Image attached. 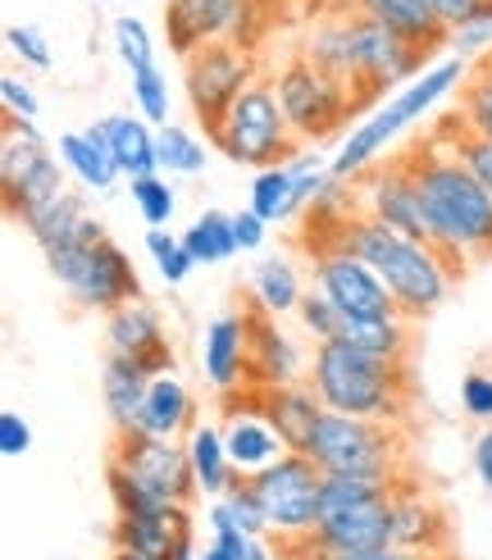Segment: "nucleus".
<instances>
[{"label": "nucleus", "mask_w": 492, "mask_h": 560, "mask_svg": "<svg viewBox=\"0 0 492 560\" xmlns=\"http://www.w3.org/2000/svg\"><path fill=\"white\" fill-rule=\"evenodd\" d=\"M406 164L415 170L424 210L433 223V246L456 265V273H465V265H475V260H488L492 256V191L433 132L406 151Z\"/></svg>", "instance_id": "f257e3e1"}, {"label": "nucleus", "mask_w": 492, "mask_h": 560, "mask_svg": "<svg viewBox=\"0 0 492 560\" xmlns=\"http://www.w3.org/2000/svg\"><path fill=\"white\" fill-rule=\"evenodd\" d=\"M342 250H351L355 260H365L383 283H388L397 311L415 324V319H429L437 305L452 296V283H456V265L443 256L437 246L429 242H410L401 233H393L388 223H378L374 214H361L351 219V229L342 233L338 242Z\"/></svg>", "instance_id": "f03ea898"}, {"label": "nucleus", "mask_w": 492, "mask_h": 560, "mask_svg": "<svg viewBox=\"0 0 492 560\" xmlns=\"http://www.w3.org/2000/svg\"><path fill=\"white\" fill-rule=\"evenodd\" d=\"M306 383L333 415H361L378 424H401L410 415V365H393L351 342H319Z\"/></svg>", "instance_id": "7ed1b4c3"}, {"label": "nucleus", "mask_w": 492, "mask_h": 560, "mask_svg": "<svg viewBox=\"0 0 492 560\" xmlns=\"http://www.w3.org/2000/svg\"><path fill=\"white\" fill-rule=\"evenodd\" d=\"M46 256V269L55 273V283H60L78 305H87V311H101V315H115L119 305L128 301H142V278H137L128 250L105 233L101 219H82L78 229L42 250Z\"/></svg>", "instance_id": "20e7f679"}, {"label": "nucleus", "mask_w": 492, "mask_h": 560, "mask_svg": "<svg viewBox=\"0 0 492 560\" xmlns=\"http://www.w3.org/2000/svg\"><path fill=\"white\" fill-rule=\"evenodd\" d=\"M210 147L233 160V164H246V170H273V164H288L301 142H296V132L283 115V105H279V92H273V82L260 78L251 82L224 119H219L210 132Z\"/></svg>", "instance_id": "39448f33"}, {"label": "nucleus", "mask_w": 492, "mask_h": 560, "mask_svg": "<svg viewBox=\"0 0 492 560\" xmlns=\"http://www.w3.org/2000/svg\"><path fill=\"white\" fill-rule=\"evenodd\" d=\"M324 474H355V479H401L406 438L397 424H378L361 415H333L324 410L311 442L301 446Z\"/></svg>", "instance_id": "423d86ee"}, {"label": "nucleus", "mask_w": 492, "mask_h": 560, "mask_svg": "<svg viewBox=\"0 0 492 560\" xmlns=\"http://www.w3.org/2000/svg\"><path fill=\"white\" fill-rule=\"evenodd\" d=\"M269 82H273V92H279V105H283V115H288L301 147H319L328 137H338L365 109L347 82L315 69L301 50L292 60H283Z\"/></svg>", "instance_id": "0eeeda50"}, {"label": "nucleus", "mask_w": 492, "mask_h": 560, "mask_svg": "<svg viewBox=\"0 0 492 560\" xmlns=\"http://www.w3.org/2000/svg\"><path fill=\"white\" fill-rule=\"evenodd\" d=\"M0 191H5L10 219H23L42 201L65 191V164L46 147L37 124L5 119V147H0Z\"/></svg>", "instance_id": "6e6552de"}, {"label": "nucleus", "mask_w": 492, "mask_h": 560, "mask_svg": "<svg viewBox=\"0 0 492 560\" xmlns=\"http://www.w3.org/2000/svg\"><path fill=\"white\" fill-rule=\"evenodd\" d=\"M256 488H260V501L269 511L273 534H279L283 542L311 538L319 528V515H324V469L311 456L288 452L279 465H269L265 474H256Z\"/></svg>", "instance_id": "1a4fd4ad"}, {"label": "nucleus", "mask_w": 492, "mask_h": 560, "mask_svg": "<svg viewBox=\"0 0 492 560\" xmlns=\"http://www.w3.org/2000/svg\"><path fill=\"white\" fill-rule=\"evenodd\" d=\"M311 278H315V292H324V296L347 315V324L406 319V315L397 311L388 283H383V278H378L365 260H355L351 250H342V246L311 250Z\"/></svg>", "instance_id": "9d476101"}, {"label": "nucleus", "mask_w": 492, "mask_h": 560, "mask_svg": "<svg viewBox=\"0 0 492 560\" xmlns=\"http://www.w3.org/2000/svg\"><path fill=\"white\" fill-rule=\"evenodd\" d=\"M260 82L256 73V55L242 50L237 42H210L201 46L191 60H183V88L187 101L197 109V119L206 124V132L233 109V101Z\"/></svg>", "instance_id": "9b49d317"}, {"label": "nucleus", "mask_w": 492, "mask_h": 560, "mask_svg": "<svg viewBox=\"0 0 492 560\" xmlns=\"http://www.w3.org/2000/svg\"><path fill=\"white\" fill-rule=\"evenodd\" d=\"M351 23H355V88L351 92H355L361 105L378 101L383 92H393V88L401 92L406 82H415L429 69L424 50H415L397 33H388L383 23L365 19L361 10L351 14Z\"/></svg>", "instance_id": "f8f14e48"}, {"label": "nucleus", "mask_w": 492, "mask_h": 560, "mask_svg": "<svg viewBox=\"0 0 492 560\" xmlns=\"http://www.w3.org/2000/svg\"><path fill=\"white\" fill-rule=\"evenodd\" d=\"M361 201H365V214H374L378 223H388L393 233L433 246V223H429V210H424L415 170L406 164V155L383 160L378 170H370V174L361 178Z\"/></svg>", "instance_id": "ddd939ff"}, {"label": "nucleus", "mask_w": 492, "mask_h": 560, "mask_svg": "<svg viewBox=\"0 0 492 560\" xmlns=\"http://www.w3.org/2000/svg\"><path fill=\"white\" fill-rule=\"evenodd\" d=\"M109 465L151 483L164 497H174L178 506H191V497H201L183 442L151 438V433H115V456H109Z\"/></svg>", "instance_id": "4468645a"}, {"label": "nucleus", "mask_w": 492, "mask_h": 560, "mask_svg": "<svg viewBox=\"0 0 492 560\" xmlns=\"http://www.w3.org/2000/svg\"><path fill=\"white\" fill-rule=\"evenodd\" d=\"M105 347L109 355L132 360L151 378L174 374V342L164 332V315L147 301H128L115 315H105Z\"/></svg>", "instance_id": "2eb2a0df"}, {"label": "nucleus", "mask_w": 492, "mask_h": 560, "mask_svg": "<svg viewBox=\"0 0 492 560\" xmlns=\"http://www.w3.org/2000/svg\"><path fill=\"white\" fill-rule=\"evenodd\" d=\"M296 542L311 551V560L393 547V497L365 501V506H351V511H338V515H324L315 534L296 538Z\"/></svg>", "instance_id": "dca6fc26"}, {"label": "nucleus", "mask_w": 492, "mask_h": 560, "mask_svg": "<svg viewBox=\"0 0 492 560\" xmlns=\"http://www.w3.org/2000/svg\"><path fill=\"white\" fill-rule=\"evenodd\" d=\"M246 328H251V383L246 387H292L311 378V355L301 347L296 332H288L273 315L265 311H246Z\"/></svg>", "instance_id": "f3484780"}, {"label": "nucleus", "mask_w": 492, "mask_h": 560, "mask_svg": "<svg viewBox=\"0 0 492 560\" xmlns=\"http://www.w3.org/2000/svg\"><path fill=\"white\" fill-rule=\"evenodd\" d=\"M246 0H169L164 5V42L178 60H191L210 42H233Z\"/></svg>", "instance_id": "a211bd4d"}, {"label": "nucleus", "mask_w": 492, "mask_h": 560, "mask_svg": "<svg viewBox=\"0 0 492 560\" xmlns=\"http://www.w3.org/2000/svg\"><path fill=\"white\" fill-rule=\"evenodd\" d=\"M201 370L206 383L219 397H233L251 383V328H246V311L242 315H219L206 324L201 338Z\"/></svg>", "instance_id": "6ab92c4d"}, {"label": "nucleus", "mask_w": 492, "mask_h": 560, "mask_svg": "<svg viewBox=\"0 0 492 560\" xmlns=\"http://www.w3.org/2000/svg\"><path fill=\"white\" fill-rule=\"evenodd\" d=\"M452 528H447V515L437 511V501L429 492H415L397 479V492H393V547L401 551H424V556H437L447 547Z\"/></svg>", "instance_id": "aec40b11"}, {"label": "nucleus", "mask_w": 492, "mask_h": 560, "mask_svg": "<svg viewBox=\"0 0 492 560\" xmlns=\"http://www.w3.org/2000/svg\"><path fill=\"white\" fill-rule=\"evenodd\" d=\"M351 10H361L365 19L383 23L388 33L406 37L410 46L424 50V55L447 50V42H452V27L433 14L429 0H351Z\"/></svg>", "instance_id": "412c9836"}, {"label": "nucleus", "mask_w": 492, "mask_h": 560, "mask_svg": "<svg viewBox=\"0 0 492 560\" xmlns=\"http://www.w3.org/2000/svg\"><path fill=\"white\" fill-rule=\"evenodd\" d=\"M60 164H65V174L78 178L82 191H101V196L115 191V183L124 178L101 124H87L78 132H60Z\"/></svg>", "instance_id": "4be33fe9"}, {"label": "nucleus", "mask_w": 492, "mask_h": 560, "mask_svg": "<svg viewBox=\"0 0 492 560\" xmlns=\"http://www.w3.org/2000/svg\"><path fill=\"white\" fill-rule=\"evenodd\" d=\"M224 442L237 479H256L269 465H279L288 456V442L279 438V429L269 424L265 415H242V410H224Z\"/></svg>", "instance_id": "5701e85b"}, {"label": "nucleus", "mask_w": 492, "mask_h": 560, "mask_svg": "<svg viewBox=\"0 0 492 560\" xmlns=\"http://www.w3.org/2000/svg\"><path fill=\"white\" fill-rule=\"evenodd\" d=\"M191 429H197V401L178 374H164V378H151V392H147V406H142V424L137 433H151V438H169V442H183Z\"/></svg>", "instance_id": "b1692460"}, {"label": "nucleus", "mask_w": 492, "mask_h": 560, "mask_svg": "<svg viewBox=\"0 0 492 560\" xmlns=\"http://www.w3.org/2000/svg\"><path fill=\"white\" fill-rule=\"evenodd\" d=\"M265 419L279 438L288 442V452H301V446L311 442L315 424L324 419V401L311 383H292V387H269L265 392Z\"/></svg>", "instance_id": "393cba45"}, {"label": "nucleus", "mask_w": 492, "mask_h": 560, "mask_svg": "<svg viewBox=\"0 0 492 560\" xmlns=\"http://www.w3.org/2000/svg\"><path fill=\"white\" fill-rule=\"evenodd\" d=\"M355 10H342V14H324L315 27L306 46H301V55L324 69L328 78L347 82V88H355V23H351Z\"/></svg>", "instance_id": "a878e982"}, {"label": "nucleus", "mask_w": 492, "mask_h": 560, "mask_svg": "<svg viewBox=\"0 0 492 560\" xmlns=\"http://www.w3.org/2000/svg\"><path fill=\"white\" fill-rule=\"evenodd\" d=\"M147 392H151V374H142L124 355H105L101 397H105V415H109V424H115V433H137Z\"/></svg>", "instance_id": "bb28decb"}, {"label": "nucleus", "mask_w": 492, "mask_h": 560, "mask_svg": "<svg viewBox=\"0 0 492 560\" xmlns=\"http://www.w3.org/2000/svg\"><path fill=\"white\" fill-rule=\"evenodd\" d=\"M101 128H105L109 151H115L128 183L147 178V174H160V147H155L160 128L155 124H147L142 115H109V119H101Z\"/></svg>", "instance_id": "cd10ccee"}, {"label": "nucleus", "mask_w": 492, "mask_h": 560, "mask_svg": "<svg viewBox=\"0 0 492 560\" xmlns=\"http://www.w3.org/2000/svg\"><path fill=\"white\" fill-rule=\"evenodd\" d=\"M187 446V460H191V474H197V492L219 501L233 483H237V469H233V456H229V442H224V429L214 424H201L183 438Z\"/></svg>", "instance_id": "c85d7f7f"}, {"label": "nucleus", "mask_w": 492, "mask_h": 560, "mask_svg": "<svg viewBox=\"0 0 492 560\" xmlns=\"http://www.w3.org/2000/svg\"><path fill=\"white\" fill-rule=\"evenodd\" d=\"M306 301V283L288 256H265L256 269H251V305L273 319L283 315H296V305Z\"/></svg>", "instance_id": "c756f323"}, {"label": "nucleus", "mask_w": 492, "mask_h": 560, "mask_svg": "<svg viewBox=\"0 0 492 560\" xmlns=\"http://www.w3.org/2000/svg\"><path fill=\"white\" fill-rule=\"evenodd\" d=\"M191 528V515L187 506L169 520H155V515H119L115 520V551H132V556H151V560H164L169 547L178 542V534Z\"/></svg>", "instance_id": "7c9ffc66"}, {"label": "nucleus", "mask_w": 492, "mask_h": 560, "mask_svg": "<svg viewBox=\"0 0 492 560\" xmlns=\"http://www.w3.org/2000/svg\"><path fill=\"white\" fill-rule=\"evenodd\" d=\"M82 219H87V201H82L73 187H65L60 196H50V201H42L37 210H27L19 223H23V233L46 250V246H55V242H65Z\"/></svg>", "instance_id": "2f4dec72"}, {"label": "nucleus", "mask_w": 492, "mask_h": 560, "mask_svg": "<svg viewBox=\"0 0 492 560\" xmlns=\"http://www.w3.org/2000/svg\"><path fill=\"white\" fill-rule=\"evenodd\" d=\"M251 206L265 223H283L292 214H301V183H296V170L292 164H273V170H260L256 183H251Z\"/></svg>", "instance_id": "473e14b6"}, {"label": "nucleus", "mask_w": 492, "mask_h": 560, "mask_svg": "<svg viewBox=\"0 0 492 560\" xmlns=\"http://www.w3.org/2000/svg\"><path fill=\"white\" fill-rule=\"evenodd\" d=\"M183 246L191 250V260L201 265H224L237 256V233H233V214L224 210H201L197 219L187 223V233H183Z\"/></svg>", "instance_id": "72a5a7b5"}, {"label": "nucleus", "mask_w": 492, "mask_h": 560, "mask_svg": "<svg viewBox=\"0 0 492 560\" xmlns=\"http://www.w3.org/2000/svg\"><path fill=\"white\" fill-rule=\"evenodd\" d=\"M342 342L361 347L370 355H383L393 365H410V347H415V324L410 319H378V324H347Z\"/></svg>", "instance_id": "f704fd0d"}, {"label": "nucleus", "mask_w": 492, "mask_h": 560, "mask_svg": "<svg viewBox=\"0 0 492 560\" xmlns=\"http://www.w3.org/2000/svg\"><path fill=\"white\" fill-rule=\"evenodd\" d=\"M109 497H115V511H119V515H155V520H169V515L183 511L174 497L155 492L151 483L132 479V474H124V469H115V465H109Z\"/></svg>", "instance_id": "c9c22d12"}, {"label": "nucleus", "mask_w": 492, "mask_h": 560, "mask_svg": "<svg viewBox=\"0 0 492 560\" xmlns=\"http://www.w3.org/2000/svg\"><path fill=\"white\" fill-rule=\"evenodd\" d=\"M433 137H437L443 147H452V155L492 191V142H483V137H475L470 128L460 124V109H452V115L433 128Z\"/></svg>", "instance_id": "e433bc0d"}, {"label": "nucleus", "mask_w": 492, "mask_h": 560, "mask_svg": "<svg viewBox=\"0 0 492 560\" xmlns=\"http://www.w3.org/2000/svg\"><path fill=\"white\" fill-rule=\"evenodd\" d=\"M155 147H160V174L191 178V174L206 170V142L183 124H164L160 137H155Z\"/></svg>", "instance_id": "4c0bfd02"}, {"label": "nucleus", "mask_w": 492, "mask_h": 560, "mask_svg": "<svg viewBox=\"0 0 492 560\" xmlns=\"http://www.w3.org/2000/svg\"><path fill=\"white\" fill-rule=\"evenodd\" d=\"M219 511L229 515V524L233 528H242L246 538H269L273 534V524H269V511H265V501H260V488H256V479H237L224 497L214 501Z\"/></svg>", "instance_id": "58836bf2"}, {"label": "nucleus", "mask_w": 492, "mask_h": 560, "mask_svg": "<svg viewBox=\"0 0 492 560\" xmlns=\"http://www.w3.org/2000/svg\"><path fill=\"white\" fill-rule=\"evenodd\" d=\"M109 42H115V50H119V60H124L128 73L155 69V37H151V27L137 14H119L115 23H109Z\"/></svg>", "instance_id": "ea45409f"}, {"label": "nucleus", "mask_w": 492, "mask_h": 560, "mask_svg": "<svg viewBox=\"0 0 492 560\" xmlns=\"http://www.w3.org/2000/svg\"><path fill=\"white\" fill-rule=\"evenodd\" d=\"M296 328H301V338H311L315 347L319 342H342V332H347V315L338 311L333 301H328L324 292H306V301L296 305Z\"/></svg>", "instance_id": "a19ab883"}, {"label": "nucleus", "mask_w": 492, "mask_h": 560, "mask_svg": "<svg viewBox=\"0 0 492 560\" xmlns=\"http://www.w3.org/2000/svg\"><path fill=\"white\" fill-rule=\"evenodd\" d=\"M147 256H151L155 273H160L169 288L187 283V273L197 269L191 250L183 246V233H169V229H147Z\"/></svg>", "instance_id": "79ce46f5"}, {"label": "nucleus", "mask_w": 492, "mask_h": 560, "mask_svg": "<svg viewBox=\"0 0 492 560\" xmlns=\"http://www.w3.org/2000/svg\"><path fill=\"white\" fill-rule=\"evenodd\" d=\"M132 206L137 214L147 219V229H169V219L178 210V191L164 174H147V178H132Z\"/></svg>", "instance_id": "37998d69"}, {"label": "nucleus", "mask_w": 492, "mask_h": 560, "mask_svg": "<svg viewBox=\"0 0 492 560\" xmlns=\"http://www.w3.org/2000/svg\"><path fill=\"white\" fill-rule=\"evenodd\" d=\"M460 124L470 128L475 137H483V142H492V73L483 65H475L470 82L460 88Z\"/></svg>", "instance_id": "c03bdc74"}, {"label": "nucleus", "mask_w": 492, "mask_h": 560, "mask_svg": "<svg viewBox=\"0 0 492 560\" xmlns=\"http://www.w3.org/2000/svg\"><path fill=\"white\" fill-rule=\"evenodd\" d=\"M132 105L147 124H155V128L169 124V78L160 73V65L132 73Z\"/></svg>", "instance_id": "a18cd8bd"}, {"label": "nucleus", "mask_w": 492, "mask_h": 560, "mask_svg": "<svg viewBox=\"0 0 492 560\" xmlns=\"http://www.w3.org/2000/svg\"><path fill=\"white\" fill-rule=\"evenodd\" d=\"M5 46H10L14 60H23L27 69H50V42H46L42 27H33V23H14L10 33H5Z\"/></svg>", "instance_id": "49530a36"}, {"label": "nucleus", "mask_w": 492, "mask_h": 560, "mask_svg": "<svg viewBox=\"0 0 492 560\" xmlns=\"http://www.w3.org/2000/svg\"><path fill=\"white\" fill-rule=\"evenodd\" d=\"M0 101H5V119L37 124V115H42V101H37V92H33V82L19 78V73L0 78Z\"/></svg>", "instance_id": "de8ad7c7"}, {"label": "nucleus", "mask_w": 492, "mask_h": 560, "mask_svg": "<svg viewBox=\"0 0 492 560\" xmlns=\"http://www.w3.org/2000/svg\"><path fill=\"white\" fill-rule=\"evenodd\" d=\"M447 50L456 55V60H483V55H492V19H479V23H465V27H456L452 33V42H447Z\"/></svg>", "instance_id": "09e8293b"}, {"label": "nucleus", "mask_w": 492, "mask_h": 560, "mask_svg": "<svg viewBox=\"0 0 492 560\" xmlns=\"http://www.w3.org/2000/svg\"><path fill=\"white\" fill-rule=\"evenodd\" d=\"M460 410L479 419V424H492V374L475 370L460 378Z\"/></svg>", "instance_id": "8fccbe9b"}, {"label": "nucleus", "mask_w": 492, "mask_h": 560, "mask_svg": "<svg viewBox=\"0 0 492 560\" xmlns=\"http://www.w3.org/2000/svg\"><path fill=\"white\" fill-rule=\"evenodd\" d=\"M27 452H33V424L19 410H0V456L19 460Z\"/></svg>", "instance_id": "3c124183"}, {"label": "nucleus", "mask_w": 492, "mask_h": 560, "mask_svg": "<svg viewBox=\"0 0 492 560\" xmlns=\"http://www.w3.org/2000/svg\"><path fill=\"white\" fill-rule=\"evenodd\" d=\"M433 14L443 19L452 33L465 23H479V19H492V0H429Z\"/></svg>", "instance_id": "603ef678"}, {"label": "nucleus", "mask_w": 492, "mask_h": 560, "mask_svg": "<svg viewBox=\"0 0 492 560\" xmlns=\"http://www.w3.org/2000/svg\"><path fill=\"white\" fill-rule=\"evenodd\" d=\"M269 229H273V223H265L251 206H246V210H237L233 214V233H237V250H260L265 246V237H269Z\"/></svg>", "instance_id": "864d4df0"}, {"label": "nucleus", "mask_w": 492, "mask_h": 560, "mask_svg": "<svg viewBox=\"0 0 492 560\" xmlns=\"http://www.w3.org/2000/svg\"><path fill=\"white\" fill-rule=\"evenodd\" d=\"M475 474H479V483L492 492V424H483V433L475 442Z\"/></svg>", "instance_id": "5fc2aeb1"}, {"label": "nucleus", "mask_w": 492, "mask_h": 560, "mask_svg": "<svg viewBox=\"0 0 492 560\" xmlns=\"http://www.w3.org/2000/svg\"><path fill=\"white\" fill-rule=\"evenodd\" d=\"M319 560H443V556H424V551L383 547V551H355V556H319Z\"/></svg>", "instance_id": "6e6d98bb"}, {"label": "nucleus", "mask_w": 492, "mask_h": 560, "mask_svg": "<svg viewBox=\"0 0 492 560\" xmlns=\"http://www.w3.org/2000/svg\"><path fill=\"white\" fill-rule=\"evenodd\" d=\"M164 560H201V551H197V534H191V528H187V534H178V542L169 547V556H164Z\"/></svg>", "instance_id": "4d7b16f0"}, {"label": "nucleus", "mask_w": 492, "mask_h": 560, "mask_svg": "<svg viewBox=\"0 0 492 560\" xmlns=\"http://www.w3.org/2000/svg\"><path fill=\"white\" fill-rule=\"evenodd\" d=\"M246 560H279L269 547V538H251V551H246Z\"/></svg>", "instance_id": "13d9d810"}, {"label": "nucleus", "mask_w": 492, "mask_h": 560, "mask_svg": "<svg viewBox=\"0 0 492 560\" xmlns=\"http://www.w3.org/2000/svg\"><path fill=\"white\" fill-rule=\"evenodd\" d=\"M201 560H233V556H229L224 547H219V542H210V547L201 551Z\"/></svg>", "instance_id": "bf43d9fd"}, {"label": "nucleus", "mask_w": 492, "mask_h": 560, "mask_svg": "<svg viewBox=\"0 0 492 560\" xmlns=\"http://www.w3.org/2000/svg\"><path fill=\"white\" fill-rule=\"evenodd\" d=\"M115 560H151V556H132V551H115Z\"/></svg>", "instance_id": "052dcab7"}, {"label": "nucleus", "mask_w": 492, "mask_h": 560, "mask_svg": "<svg viewBox=\"0 0 492 560\" xmlns=\"http://www.w3.org/2000/svg\"><path fill=\"white\" fill-rule=\"evenodd\" d=\"M479 65H483V69H488V73H492V55H483V60H479Z\"/></svg>", "instance_id": "680f3d73"}, {"label": "nucleus", "mask_w": 492, "mask_h": 560, "mask_svg": "<svg viewBox=\"0 0 492 560\" xmlns=\"http://www.w3.org/2000/svg\"><path fill=\"white\" fill-rule=\"evenodd\" d=\"M96 5H115V0H96Z\"/></svg>", "instance_id": "e2e57ef3"}]
</instances>
